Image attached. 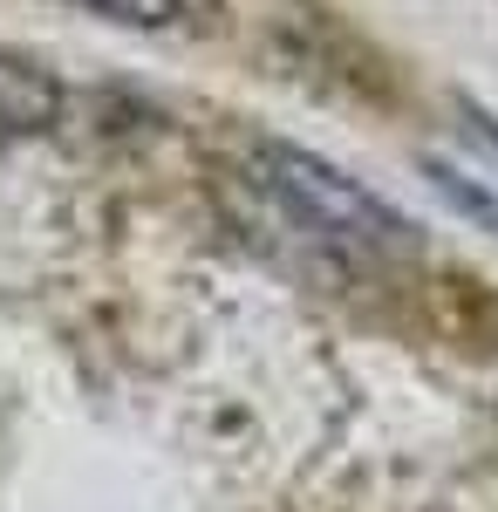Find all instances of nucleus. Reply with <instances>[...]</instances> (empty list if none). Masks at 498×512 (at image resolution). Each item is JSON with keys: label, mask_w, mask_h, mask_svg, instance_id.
I'll use <instances>...</instances> for the list:
<instances>
[{"label": "nucleus", "mask_w": 498, "mask_h": 512, "mask_svg": "<svg viewBox=\"0 0 498 512\" xmlns=\"http://www.w3.org/2000/svg\"><path fill=\"white\" fill-rule=\"evenodd\" d=\"M260 185H267L307 233H321L328 246H355V253H396L410 246V219L389 212L376 192H362L348 171L307 158L294 144H267L260 151Z\"/></svg>", "instance_id": "nucleus-1"}, {"label": "nucleus", "mask_w": 498, "mask_h": 512, "mask_svg": "<svg viewBox=\"0 0 498 512\" xmlns=\"http://www.w3.org/2000/svg\"><path fill=\"white\" fill-rule=\"evenodd\" d=\"M62 7H82V14L116 21V28H164L185 14V0H62Z\"/></svg>", "instance_id": "nucleus-2"}]
</instances>
